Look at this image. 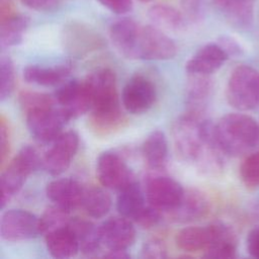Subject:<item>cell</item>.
<instances>
[{
  "label": "cell",
  "mask_w": 259,
  "mask_h": 259,
  "mask_svg": "<svg viewBox=\"0 0 259 259\" xmlns=\"http://www.w3.org/2000/svg\"><path fill=\"white\" fill-rule=\"evenodd\" d=\"M172 137L179 157L193 164L206 175H218L225 167L227 156L221 148L214 123L197 114L187 111L173 124Z\"/></svg>",
  "instance_id": "1"
},
{
  "label": "cell",
  "mask_w": 259,
  "mask_h": 259,
  "mask_svg": "<svg viewBox=\"0 0 259 259\" xmlns=\"http://www.w3.org/2000/svg\"><path fill=\"white\" fill-rule=\"evenodd\" d=\"M85 80L92 100L90 128L98 136H108L121 130L126 119L119 106L114 73L104 68L91 73Z\"/></svg>",
  "instance_id": "2"
},
{
  "label": "cell",
  "mask_w": 259,
  "mask_h": 259,
  "mask_svg": "<svg viewBox=\"0 0 259 259\" xmlns=\"http://www.w3.org/2000/svg\"><path fill=\"white\" fill-rule=\"evenodd\" d=\"M218 142L227 156H241L259 143V124L250 115L233 112L214 123Z\"/></svg>",
  "instance_id": "3"
},
{
  "label": "cell",
  "mask_w": 259,
  "mask_h": 259,
  "mask_svg": "<svg viewBox=\"0 0 259 259\" xmlns=\"http://www.w3.org/2000/svg\"><path fill=\"white\" fill-rule=\"evenodd\" d=\"M41 163L42 161L33 147L26 145L18 151L0 177L1 209H3L10 199L21 189L27 177L35 171Z\"/></svg>",
  "instance_id": "4"
},
{
  "label": "cell",
  "mask_w": 259,
  "mask_h": 259,
  "mask_svg": "<svg viewBox=\"0 0 259 259\" xmlns=\"http://www.w3.org/2000/svg\"><path fill=\"white\" fill-rule=\"evenodd\" d=\"M226 96L229 104L248 111L259 105V72L249 65L237 66L230 74Z\"/></svg>",
  "instance_id": "5"
},
{
  "label": "cell",
  "mask_w": 259,
  "mask_h": 259,
  "mask_svg": "<svg viewBox=\"0 0 259 259\" xmlns=\"http://www.w3.org/2000/svg\"><path fill=\"white\" fill-rule=\"evenodd\" d=\"M26 113V125L30 135L39 143L54 142L70 120L61 107H45L29 110Z\"/></svg>",
  "instance_id": "6"
},
{
  "label": "cell",
  "mask_w": 259,
  "mask_h": 259,
  "mask_svg": "<svg viewBox=\"0 0 259 259\" xmlns=\"http://www.w3.org/2000/svg\"><path fill=\"white\" fill-rule=\"evenodd\" d=\"M177 53V47L165 31L155 25H141L137 45L136 59L169 60Z\"/></svg>",
  "instance_id": "7"
},
{
  "label": "cell",
  "mask_w": 259,
  "mask_h": 259,
  "mask_svg": "<svg viewBox=\"0 0 259 259\" xmlns=\"http://www.w3.org/2000/svg\"><path fill=\"white\" fill-rule=\"evenodd\" d=\"M184 191L175 179L168 176H154L147 181L146 198L153 207L171 212L180 204Z\"/></svg>",
  "instance_id": "8"
},
{
  "label": "cell",
  "mask_w": 259,
  "mask_h": 259,
  "mask_svg": "<svg viewBox=\"0 0 259 259\" xmlns=\"http://www.w3.org/2000/svg\"><path fill=\"white\" fill-rule=\"evenodd\" d=\"M96 174L100 184L110 189L120 190L136 181L132 170L122 158L110 151L99 155L96 163Z\"/></svg>",
  "instance_id": "9"
},
{
  "label": "cell",
  "mask_w": 259,
  "mask_h": 259,
  "mask_svg": "<svg viewBox=\"0 0 259 259\" xmlns=\"http://www.w3.org/2000/svg\"><path fill=\"white\" fill-rule=\"evenodd\" d=\"M54 98L70 119L86 113L92 107L91 94L86 80H71L60 86Z\"/></svg>",
  "instance_id": "10"
},
{
  "label": "cell",
  "mask_w": 259,
  "mask_h": 259,
  "mask_svg": "<svg viewBox=\"0 0 259 259\" xmlns=\"http://www.w3.org/2000/svg\"><path fill=\"white\" fill-rule=\"evenodd\" d=\"M157 98L156 87L147 77L137 74L132 76L125 83L121 101L124 108L133 114H141L148 111Z\"/></svg>",
  "instance_id": "11"
},
{
  "label": "cell",
  "mask_w": 259,
  "mask_h": 259,
  "mask_svg": "<svg viewBox=\"0 0 259 259\" xmlns=\"http://www.w3.org/2000/svg\"><path fill=\"white\" fill-rule=\"evenodd\" d=\"M0 234L10 242L32 239L40 234L39 219L27 210L9 209L2 214Z\"/></svg>",
  "instance_id": "12"
},
{
  "label": "cell",
  "mask_w": 259,
  "mask_h": 259,
  "mask_svg": "<svg viewBox=\"0 0 259 259\" xmlns=\"http://www.w3.org/2000/svg\"><path fill=\"white\" fill-rule=\"evenodd\" d=\"M78 146L79 137L74 131L62 133L44 156L42 165L47 172L53 176L64 173L69 168Z\"/></svg>",
  "instance_id": "13"
},
{
  "label": "cell",
  "mask_w": 259,
  "mask_h": 259,
  "mask_svg": "<svg viewBox=\"0 0 259 259\" xmlns=\"http://www.w3.org/2000/svg\"><path fill=\"white\" fill-rule=\"evenodd\" d=\"M98 229L101 243L108 250H126L136 239V230L133 223L122 215L105 220Z\"/></svg>",
  "instance_id": "14"
},
{
  "label": "cell",
  "mask_w": 259,
  "mask_h": 259,
  "mask_svg": "<svg viewBox=\"0 0 259 259\" xmlns=\"http://www.w3.org/2000/svg\"><path fill=\"white\" fill-rule=\"evenodd\" d=\"M210 242L204 249L203 257L209 259H232L236 257L237 236L227 223L217 221L208 225Z\"/></svg>",
  "instance_id": "15"
},
{
  "label": "cell",
  "mask_w": 259,
  "mask_h": 259,
  "mask_svg": "<svg viewBox=\"0 0 259 259\" xmlns=\"http://www.w3.org/2000/svg\"><path fill=\"white\" fill-rule=\"evenodd\" d=\"M85 189L81 184L71 178H59L48 183L47 197L61 208L71 211L82 205Z\"/></svg>",
  "instance_id": "16"
},
{
  "label": "cell",
  "mask_w": 259,
  "mask_h": 259,
  "mask_svg": "<svg viewBox=\"0 0 259 259\" xmlns=\"http://www.w3.org/2000/svg\"><path fill=\"white\" fill-rule=\"evenodd\" d=\"M141 24L130 17L113 21L109 27V37L116 51L127 59H136V45Z\"/></svg>",
  "instance_id": "17"
},
{
  "label": "cell",
  "mask_w": 259,
  "mask_h": 259,
  "mask_svg": "<svg viewBox=\"0 0 259 259\" xmlns=\"http://www.w3.org/2000/svg\"><path fill=\"white\" fill-rule=\"evenodd\" d=\"M229 56L218 42L201 47L186 63L187 73L211 75L218 71L228 60Z\"/></svg>",
  "instance_id": "18"
},
{
  "label": "cell",
  "mask_w": 259,
  "mask_h": 259,
  "mask_svg": "<svg viewBox=\"0 0 259 259\" xmlns=\"http://www.w3.org/2000/svg\"><path fill=\"white\" fill-rule=\"evenodd\" d=\"M256 0H211L214 8L234 27L248 29L254 18Z\"/></svg>",
  "instance_id": "19"
},
{
  "label": "cell",
  "mask_w": 259,
  "mask_h": 259,
  "mask_svg": "<svg viewBox=\"0 0 259 259\" xmlns=\"http://www.w3.org/2000/svg\"><path fill=\"white\" fill-rule=\"evenodd\" d=\"M208 211L209 200L207 196L196 188H190L184 191L180 204L170 213L175 221L187 223L200 220Z\"/></svg>",
  "instance_id": "20"
},
{
  "label": "cell",
  "mask_w": 259,
  "mask_h": 259,
  "mask_svg": "<svg viewBox=\"0 0 259 259\" xmlns=\"http://www.w3.org/2000/svg\"><path fill=\"white\" fill-rule=\"evenodd\" d=\"M188 81L186 86V103L188 111L202 114L204 107L211 95L212 81L210 75L187 73Z\"/></svg>",
  "instance_id": "21"
},
{
  "label": "cell",
  "mask_w": 259,
  "mask_h": 259,
  "mask_svg": "<svg viewBox=\"0 0 259 259\" xmlns=\"http://www.w3.org/2000/svg\"><path fill=\"white\" fill-rule=\"evenodd\" d=\"M45 239L48 252L55 258H71L80 251L77 237L68 225L47 233Z\"/></svg>",
  "instance_id": "22"
},
{
  "label": "cell",
  "mask_w": 259,
  "mask_h": 259,
  "mask_svg": "<svg viewBox=\"0 0 259 259\" xmlns=\"http://www.w3.org/2000/svg\"><path fill=\"white\" fill-rule=\"evenodd\" d=\"M72 71L70 62L59 65L45 67L39 65H29L23 70V78L26 82L40 86H55L65 80Z\"/></svg>",
  "instance_id": "23"
},
{
  "label": "cell",
  "mask_w": 259,
  "mask_h": 259,
  "mask_svg": "<svg viewBox=\"0 0 259 259\" xmlns=\"http://www.w3.org/2000/svg\"><path fill=\"white\" fill-rule=\"evenodd\" d=\"M152 24L163 31L181 32L189 24L181 10L167 4H156L148 9Z\"/></svg>",
  "instance_id": "24"
},
{
  "label": "cell",
  "mask_w": 259,
  "mask_h": 259,
  "mask_svg": "<svg viewBox=\"0 0 259 259\" xmlns=\"http://www.w3.org/2000/svg\"><path fill=\"white\" fill-rule=\"evenodd\" d=\"M142 153L150 168L163 169L168 157V143L165 134L161 131L152 132L143 144Z\"/></svg>",
  "instance_id": "25"
},
{
  "label": "cell",
  "mask_w": 259,
  "mask_h": 259,
  "mask_svg": "<svg viewBox=\"0 0 259 259\" xmlns=\"http://www.w3.org/2000/svg\"><path fill=\"white\" fill-rule=\"evenodd\" d=\"M146 197L139 183L134 181L119 190L116 200V208L120 215L135 220L136 217L145 208Z\"/></svg>",
  "instance_id": "26"
},
{
  "label": "cell",
  "mask_w": 259,
  "mask_h": 259,
  "mask_svg": "<svg viewBox=\"0 0 259 259\" xmlns=\"http://www.w3.org/2000/svg\"><path fill=\"white\" fill-rule=\"evenodd\" d=\"M68 226L74 232L79 242L80 251L85 255L95 253L100 246L101 240L99 229L92 222L85 219H70Z\"/></svg>",
  "instance_id": "27"
},
{
  "label": "cell",
  "mask_w": 259,
  "mask_h": 259,
  "mask_svg": "<svg viewBox=\"0 0 259 259\" xmlns=\"http://www.w3.org/2000/svg\"><path fill=\"white\" fill-rule=\"evenodd\" d=\"M29 17L24 14H11L2 19L0 25V44L2 48L18 46L29 26Z\"/></svg>",
  "instance_id": "28"
},
{
  "label": "cell",
  "mask_w": 259,
  "mask_h": 259,
  "mask_svg": "<svg viewBox=\"0 0 259 259\" xmlns=\"http://www.w3.org/2000/svg\"><path fill=\"white\" fill-rule=\"evenodd\" d=\"M210 242L209 227H187L179 231L175 237L177 247L185 252L203 250Z\"/></svg>",
  "instance_id": "29"
},
{
  "label": "cell",
  "mask_w": 259,
  "mask_h": 259,
  "mask_svg": "<svg viewBox=\"0 0 259 259\" xmlns=\"http://www.w3.org/2000/svg\"><path fill=\"white\" fill-rule=\"evenodd\" d=\"M69 32L70 33L66 41L67 49L76 57L84 56L102 46V39L100 36L90 29L81 28V30H71Z\"/></svg>",
  "instance_id": "30"
},
{
  "label": "cell",
  "mask_w": 259,
  "mask_h": 259,
  "mask_svg": "<svg viewBox=\"0 0 259 259\" xmlns=\"http://www.w3.org/2000/svg\"><path fill=\"white\" fill-rule=\"evenodd\" d=\"M82 206L88 215L94 219H99L109 211L111 207V198L102 188L90 187L84 192Z\"/></svg>",
  "instance_id": "31"
},
{
  "label": "cell",
  "mask_w": 259,
  "mask_h": 259,
  "mask_svg": "<svg viewBox=\"0 0 259 259\" xmlns=\"http://www.w3.org/2000/svg\"><path fill=\"white\" fill-rule=\"evenodd\" d=\"M69 221V211L55 204L48 207L39 218V232L46 235L53 230L67 226Z\"/></svg>",
  "instance_id": "32"
},
{
  "label": "cell",
  "mask_w": 259,
  "mask_h": 259,
  "mask_svg": "<svg viewBox=\"0 0 259 259\" xmlns=\"http://www.w3.org/2000/svg\"><path fill=\"white\" fill-rule=\"evenodd\" d=\"M15 70L10 57L2 56L0 60V99L8 98L14 90Z\"/></svg>",
  "instance_id": "33"
},
{
  "label": "cell",
  "mask_w": 259,
  "mask_h": 259,
  "mask_svg": "<svg viewBox=\"0 0 259 259\" xmlns=\"http://www.w3.org/2000/svg\"><path fill=\"white\" fill-rule=\"evenodd\" d=\"M240 177L247 187H259V152H254L243 160Z\"/></svg>",
  "instance_id": "34"
},
{
  "label": "cell",
  "mask_w": 259,
  "mask_h": 259,
  "mask_svg": "<svg viewBox=\"0 0 259 259\" xmlns=\"http://www.w3.org/2000/svg\"><path fill=\"white\" fill-rule=\"evenodd\" d=\"M55 98L46 93L33 92V91H22L19 94V103L25 112L45 107L54 106Z\"/></svg>",
  "instance_id": "35"
},
{
  "label": "cell",
  "mask_w": 259,
  "mask_h": 259,
  "mask_svg": "<svg viewBox=\"0 0 259 259\" xmlns=\"http://www.w3.org/2000/svg\"><path fill=\"white\" fill-rule=\"evenodd\" d=\"M180 7L189 24L200 22L204 16L203 0H180Z\"/></svg>",
  "instance_id": "36"
},
{
  "label": "cell",
  "mask_w": 259,
  "mask_h": 259,
  "mask_svg": "<svg viewBox=\"0 0 259 259\" xmlns=\"http://www.w3.org/2000/svg\"><path fill=\"white\" fill-rule=\"evenodd\" d=\"M162 221L161 210L153 207L152 205H146L145 208L136 217L134 222L141 228L152 229L160 224Z\"/></svg>",
  "instance_id": "37"
},
{
  "label": "cell",
  "mask_w": 259,
  "mask_h": 259,
  "mask_svg": "<svg viewBox=\"0 0 259 259\" xmlns=\"http://www.w3.org/2000/svg\"><path fill=\"white\" fill-rule=\"evenodd\" d=\"M142 257L147 259H164L167 257L165 243L157 238H153L144 243L142 247Z\"/></svg>",
  "instance_id": "38"
},
{
  "label": "cell",
  "mask_w": 259,
  "mask_h": 259,
  "mask_svg": "<svg viewBox=\"0 0 259 259\" xmlns=\"http://www.w3.org/2000/svg\"><path fill=\"white\" fill-rule=\"evenodd\" d=\"M102 6L108 9L110 12L123 15L132 11L133 0H97Z\"/></svg>",
  "instance_id": "39"
},
{
  "label": "cell",
  "mask_w": 259,
  "mask_h": 259,
  "mask_svg": "<svg viewBox=\"0 0 259 259\" xmlns=\"http://www.w3.org/2000/svg\"><path fill=\"white\" fill-rule=\"evenodd\" d=\"M10 152V134L4 116L0 120V157L1 163L4 164Z\"/></svg>",
  "instance_id": "40"
},
{
  "label": "cell",
  "mask_w": 259,
  "mask_h": 259,
  "mask_svg": "<svg viewBox=\"0 0 259 259\" xmlns=\"http://www.w3.org/2000/svg\"><path fill=\"white\" fill-rule=\"evenodd\" d=\"M20 2L31 10L51 11L58 6L60 0H20Z\"/></svg>",
  "instance_id": "41"
},
{
  "label": "cell",
  "mask_w": 259,
  "mask_h": 259,
  "mask_svg": "<svg viewBox=\"0 0 259 259\" xmlns=\"http://www.w3.org/2000/svg\"><path fill=\"white\" fill-rule=\"evenodd\" d=\"M246 247L248 253L252 257L259 259V227H255L248 233Z\"/></svg>",
  "instance_id": "42"
},
{
  "label": "cell",
  "mask_w": 259,
  "mask_h": 259,
  "mask_svg": "<svg viewBox=\"0 0 259 259\" xmlns=\"http://www.w3.org/2000/svg\"><path fill=\"white\" fill-rule=\"evenodd\" d=\"M218 44L224 49V51L228 54V56H237L241 54L242 48L240 44L229 35H223L218 39Z\"/></svg>",
  "instance_id": "43"
},
{
  "label": "cell",
  "mask_w": 259,
  "mask_h": 259,
  "mask_svg": "<svg viewBox=\"0 0 259 259\" xmlns=\"http://www.w3.org/2000/svg\"><path fill=\"white\" fill-rule=\"evenodd\" d=\"M107 258H117V259H127L131 255L126 252V250H108V252L104 255Z\"/></svg>",
  "instance_id": "44"
},
{
  "label": "cell",
  "mask_w": 259,
  "mask_h": 259,
  "mask_svg": "<svg viewBox=\"0 0 259 259\" xmlns=\"http://www.w3.org/2000/svg\"><path fill=\"white\" fill-rule=\"evenodd\" d=\"M139 1H141V2H150L152 0H139Z\"/></svg>",
  "instance_id": "45"
}]
</instances>
